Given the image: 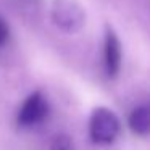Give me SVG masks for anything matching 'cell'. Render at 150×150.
Masks as SVG:
<instances>
[{
    "mask_svg": "<svg viewBox=\"0 0 150 150\" xmlns=\"http://www.w3.org/2000/svg\"><path fill=\"white\" fill-rule=\"evenodd\" d=\"M127 126L131 132L139 137L150 136V107L149 105H140L136 107L129 113L127 118Z\"/></svg>",
    "mask_w": 150,
    "mask_h": 150,
    "instance_id": "cell-5",
    "label": "cell"
},
{
    "mask_svg": "<svg viewBox=\"0 0 150 150\" xmlns=\"http://www.w3.org/2000/svg\"><path fill=\"white\" fill-rule=\"evenodd\" d=\"M52 20L65 33H78L86 23V11L78 0H53Z\"/></svg>",
    "mask_w": 150,
    "mask_h": 150,
    "instance_id": "cell-2",
    "label": "cell"
},
{
    "mask_svg": "<svg viewBox=\"0 0 150 150\" xmlns=\"http://www.w3.org/2000/svg\"><path fill=\"white\" fill-rule=\"evenodd\" d=\"M49 150H74V144H73L71 137L66 134H57L50 140Z\"/></svg>",
    "mask_w": 150,
    "mask_h": 150,
    "instance_id": "cell-6",
    "label": "cell"
},
{
    "mask_svg": "<svg viewBox=\"0 0 150 150\" xmlns=\"http://www.w3.org/2000/svg\"><path fill=\"white\" fill-rule=\"evenodd\" d=\"M7 37H8V28H7V24H5V21L0 18V47L5 44Z\"/></svg>",
    "mask_w": 150,
    "mask_h": 150,
    "instance_id": "cell-7",
    "label": "cell"
},
{
    "mask_svg": "<svg viewBox=\"0 0 150 150\" xmlns=\"http://www.w3.org/2000/svg\"><path fill=\"white\" fill-rule=\"evenodd\" d=\"M123 65V49L118 34L110 26L105 28V39H103V68L110 79L116 78L121 71Z\"/></svg>",
    "mask_w": 150,
    "mask_h": 150,
    "instance_id": "cell-4",
    "label": "cell"
},
{
    "mask_svg": "<svg viewBox=\"0 0 150 150\" xmlns=\"http://www.w3.org/2000/svg\"><path fill=\"white\" fill-rule=\"evenodd\" d=\"M50 113V107L47 98L40 92H33L28 95L23 102L20 111H18L16 123L21 127H34L37 124L44 123Z\"/></svg>",
    "mask_w": 150,
    "mask_h": 150,
    "instance_id": "cell-3",
    "label": "cell"
},
{
    "mask_svg": "<svg viewBox=\"0 0 150 150\" xmlns=\"http://www.w3.org/2000/svg\"><path fill=\"white\" fill-rule=\"evenodd\" d=\"M121 131L120 118L107 107H97L89 118V137L97 145H110L118 139Z\"/></svg>",
    "mask_w": 150,
    "mask_h": 150,
    "instance_id": "cell-1",
    "label": "cell"
}]
</instances>
